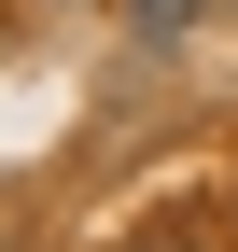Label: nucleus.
I'll use <instances>...</instances> for the list:
<instances>
[{"instance_id": "obj_1", "label": "nucleus", "mask_w": 238, "mask_h": 252, "mask_svg": "<svg viewBox=\"0 0 238 252\" xmlns=\"http://www.w3.org/2000/svg\"><path fill=\"white\" fill-rule=\"evenodd\" d=\"M182 14H196V0H140V28H182Z\"/></svg>"}, {"instance_id": "obj_2", "label": "nucleus", "mask_w": 238, "mask_h": 252, "mask_svg": "<svg viewBox=\"0 0 238 252\" xmlns=\"http://www.w3.org/2000/svg\"><path fill=\"white\" fill-rule=\"evenodd\" d=\"M140 252H196V238H182V224H154V238H140Z\"/></svg>"}]
</instances>
